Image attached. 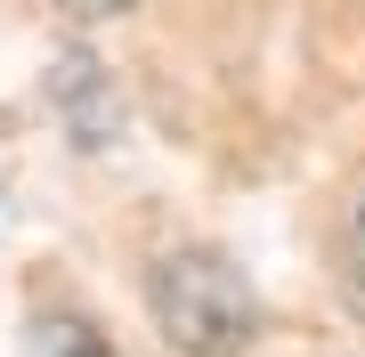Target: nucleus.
Here are the masks:
<instances>
[{
    "mask_svg": "<svg viewBox=\"0 0 365 357\" xmlns=\"http://www.w3.org/2000/svg\"><path fill=\"white\" fill-rule=\"evenodd\" d=\"M146 301H155V325L179 357H235L260 333V301H252L244 268L220 260L203 244H179L146 268Z\"/></svg>",
    "mask_w": 365,
    "mask_h": 357,
    "instance_id": "1",
    "label": "nucleus"
},
{
    "mask_svg": "<svg viewBox=\"0 0 365 357\" xmlns=\"http://www.w3.org/2000/svg\"><path fill=\"white\" fill-rule=\"evenodd\" d=\"M25 357H122L114 341H106V333L90 325V317H33L25 325Z\"/></svg>",
    "mask_w": 365,
    "mask_h": 357,
    "instance_id": "2",
    "label": "nucleus"
},
{
    "mask_svg": "<svg viewBox=\"0 0 365 357\" xmlns=\"http://www.w3.org/2000/svg\"><path fill=\"white\" fill-rule=\"evenodd\" d=\"M73 16H114V9H130V0H66Z\"/></svg>",
    "mask_w": 365,
    "mask_h": 357,
    "instance_id": "3",
    "label": "nucleus"
}]
</instances>
